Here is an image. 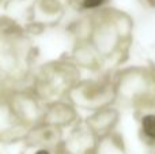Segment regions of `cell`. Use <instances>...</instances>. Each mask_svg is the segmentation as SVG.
<instances>
[{
    "label": "cell",
    "mask_w": 155,
    "mask_h": 154,
    "mask_svg": "<svg viewBox=\"0 0 155 154\" xmlns=\"http://www.w3.org/2000/svg\"><path fill=\"white\" fill-rule=\"evenodd\" d=\"M143 131L147 136H150L151 139H155V116L154 115H147L143 117L142 120Z\"/></svg>",
    "instance_id": "cell-1"
},
{
    "label": "cell",
    "mask_w": 155,
    "mask_h": 154,
    "mask_svg": "<svg viewBox=\"0 0 155 154\" xmlns=\"http://www.w3.org/2000/svg\"><path fill=\"white\" fill-rule=\"evenodd\" d=\"M106 0H83V7L84 8H95L102 5Z\"/></svg>",
    "instance_id": "cell-2"
},
{
    "label": "cell",
    "mask_w": 155,
    "mask_h": 154,
    "mask_svg": "<svg viewBox=\"0 0 155 154\" xmlns=\"http://www.w3.org/2000/svg\"><path fill=\"white\" fill-rule=\"evenodd\" d=\"M35 154H49V152H48V150H38V152L37 153H35Z\"/></svg>",
    "instance_id": "cell-3"
}]
</instances>
